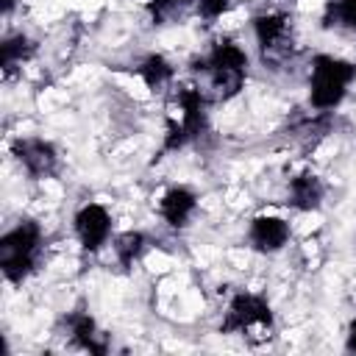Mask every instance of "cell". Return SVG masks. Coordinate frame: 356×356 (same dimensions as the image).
<instances>
[{
    "label": "cell",
    "mask_w": 356,
    "mask_h": 356,
    "mask_svg": "<svg viewBox=\"0 0 356 356\" xmlns=\"http://www.w3.org/2000/svg\"><path fill=\"white\" fill-rule=\"evenodd\" d=\"M209 95L197 83H172L170 100H167V131L164 142L159 147V159L197 142L209 134Z\"/></svg>",
    "instance_id": "1"
},
{
    "label": "cell",
    "mask_w": 356,
    "mask_h": 356,
    "mask_svg": "<svg viewBox=\"0 0 356 356\" xmlns=\"http://www.w3.org/2000/svg\"><path fill=\"white\" fill-rule=\"evenodd\" d=\"M192 70L209 78L211 97L217 103L234 100L248 81V53L228 36L214 39L211 47L192 61Z\"/></svg>",
    "instance_id": "2"
},
{
    "label": "cell",
    "mask_w": 356,
    "mask_h": 356,
    "mask_svg": "<svg viewBox=\"0 0 356 356\" xmlns=\"http://www.w3.org/2000/svg\"><path fill=\"white\" fill-rule=\"evenodd\" d=\"M42 242V225L31 217H22L0 236V270L8 284H22L36 273Z\"/></svg>",
    "instance_id": "3"
},
{
    "label": "cell",
    "mask_w": 356,
    "mask_h": 356,
    "mask_svg": "<svg viewBox=\"0 0 356 356\" xmlns=\"http://www.w3.org/2000/svg\"><path fill=\"white\" fill-rule=\"evenodd\" d=\"M353 81H356L353 61L317 53L309 67V106L314 111H334L345 100L348 86Z\"/></svg>",
    "instance_id": "4"
},
{
    "label": "cell",
    "mask_w": 356,
    "mask_h": 356,
    "mask_svg": "<svg viewBox=\"0 0 356 356\" xmlns=\"http://www.w3.org/2000/svg\"><path fill=\"white\" fill-rule=\"evenodd\" d=\"M273 325H275V317H273L267 298L259 292L242 289L228 300L225 317L220 323V334H242L248 339H253V337L270 339Z\"/></svg>",
    "instance_id": "5"
},
{
    "label": "cell",
    "mask_w": 356,
    "mask_h": 356,
    "mask_svg": "<svg viewBox=\"0 0 356 356\" xmlns=\"http://www.w3.org/2000/svg\"><path fill=\"white\" fill-rule=\"evenodd\" d=\"M250 22H253V33H256L261 64L273 67V70L286 64L292 58V44H295L292 14H286V11H264V14H256Z\"/></svg>",
    "instance_id": "6"
},
{
    "label": "cell",
    "mask_w": 356,
    "mask_h": 356,
    "mask_svg": "<svg viewBox=\"0 0 356 356\" xmlns=\"http://www.w3.org/2000/svg\"><path fill=\"white\" fill-rule=\"evenodd\" d=\"M11 156L31 181H44L58 172V147L44 136H17Z\"/></svg>",
    "instance_id": "7"
},
{
    "label": "cell",
    "mask_w": 356,
    "mask_h": 356,
    "mask_svg": "<svg viewBox=\"0 0 356 356\" xmlns=\"http://www.w3.org/2000/svg\"><path fill=\"white\" fill-rule=\"evenodd\" d=\"M111 228H114V220L103 203H95V200L83 203L72 214V231H75L83 253H92V256L100 253L111 239Z\"/></svg>",
    "instance_id": "8"
},
{
    "label": "cell",
    "mask_w": 356,
    "mask_h": 356,
    "mask_svg": "<svg viewBox=\"0 0 356 356\" xmlns=\"http://www.w3.org/2000/svg\"><path fill=\"white\" fill-rule=\"evenodd\" d=\"M61 325L64 331L70 334V342L86 353H95V356H106L108 353V334L97 328V320L83 309H72L61 317Z\"/></svg>",
    "instance_id": "9"
},
{
    "label": "cell",
    "mask_w": 356,
    "mask_h": 356,
    "mask_svg": "<svg viewBox=\"0 0 356 356\" xmlns=\"http://www.w3.org/2000/svg\"><path fill=\"white\" fill-rule=\"evenodd\" d=\"M289 236H292L289 222L275 214H256L248 225V245L264 256L284 250L289 245Z\"/></svg>",
    "instance_id": "10"
},
{
    "label": "cell",
    "mask_w": 356,
    "mask_h": 356,
    "mask_svg": "<svg viewBox=\"0 0 356 356\" xmlns=\"http://www.w3.org/2000/svg\"><path fill=\"white\" fill-rule=\"evenodd\" d=\"M197 209V192L189 186H170L161 197H159V217L172 228L181 231L189 225L192 214Z\"/></svg>",
    "instance_id": "11"
},
{
    "label": "cell",
    "mask_w": 356,
    "mask_h": 356,
    "mask_svg": "<svg viewBox=\"0 0 356 356\" xmlns=\"http://www.w3.org/2000/svg\"><path fill=\"white\" fill-rule=\"evenodd\" d=\"M325 197V184L314 172H298L286 184V206L295 211H317Z\"/></svg>",
    "instance_id": "12"
},
{
    "label": "cell",
    "mask_w": 356,
    "mask_h": 356,
    "mask_svg": "<svg viewBox=\"0 0 356 356\" xmlns=\"http://www.w3.org/2000/svg\"><path fill=\"white\" fill-rule=\"evenodd\" d=\"M134 72L142 78V83L156 95V92H164V89H172V81H175V67L161 56V53H150L145 56Z\"/></svg>",
    "instance_id": "13"
},
{
    "label": "cell",
    "mask_w": 356,
    "mask_h": 356,
    "mask_svg": "<svg viewBox=\"0 0 356 356\" xmlns=\"http://www.w3.org/2000/svg\"><path fill=\"white\" fill-rule=\"evenodd\" d=\"M320 28L356 39V0H325Z\"/></svg>",
    "instance_id": "14"
},
{
    "label": "cell",
    "mask_w": 356,
    "mask_h": 356,
    "mask_svg": "<svg viewBox=\"0 0 356 356\" xmlns=\"http://www.w3.org/2000/svg\"><path fill=\"white\" fill-rule=\"evenodd\" d=\"M36 53V39H31L28 33L17 31V33H8L0 44V67L6 75H11L17 67H22L25 61H31Z\"/></svg>",
    "instance_id": "15"
},
{
    "label": "cell",
    "mask_w": 356,
    "mask_h": 356,
    "mask_svg": "<svg viewBox=\"0 0 356 356\" xmlns=\"http://www.w3.org/2000/svg\"><path fill=\"white\" fill-rule=\"evenodd\" d=\"M111 245H114V256H117L120 267L128 273V270L145 256V250H147V245H150V236H147L145 231H122V234L114 236Z\"/></svg>",
    "instance_id": "16"
},
{
    "label": "cell",
    "mask_w": 356,
    "mask_h": 356,
    "mask_svg": "<svg viewBox=\"0 0 356 356\" xmlns=\"http://www.w3.org/2000/svg\"><path fill=\"white\" fill-rule=\"evenodd\" d=\"M189 6H195V0H145L147 17L153 25H164V22L181 17Z\"/></svg>",
    "instance_id": "17"
},
{
    "label": "cell",
    "mask_w": 356,
    "mask_h": 356,
    "mask_svg": "<svg viewBox=\"0 0 356 356\" xmlns=\"http://www.w3.org/2000/svg\"><path fill=\"white\" fill-rule=\"evenodd\" d=\"M228 8H231V0H195V11H197V17L203 22L220 19Z\"/></svg>",
    "instance_id": "18"
},
{
    "label": "cell",
    "mask_w": 356,
    "mask_h": 356,
    "mask_svg": "<svg viewBox=\"0 0 356 356\" xmlns=\"http://www.w3.org/2000/svg\"><path fill=\"white\" fill-rule=\"evenodd\" d=\"M345 350L356 353V317L348 323V334H345Z\"/></svg>",
    "instance_id": "19"
}]
</instances>
